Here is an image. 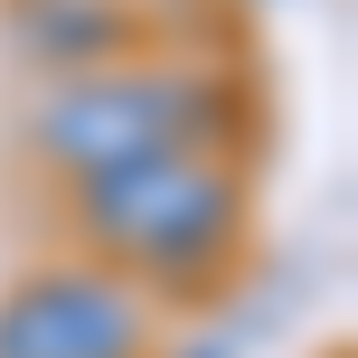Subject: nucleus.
<instances>
[{"instance_id":"obj_4","label":"nucleus","mask_w":358,"mask_h":358,"mask_svg":"<svg viewBox=\"0 0 358 358\" xmlns=\"http://www.w3.org/2000/svg\"><path fill=\"white\" fill-rule=\"evenodd\" d=\"M10 38L38 57V66L76 76V66H113V57L142 38V19H132V0H19Z\"/></svg>"},{"instance_id":"obj_3","label":"nucleus","mask_w":358,"mask_h":358,"mask_svg":"<svg viewBox=\"0 0 358 358\" xmlns=\"http://www.w3.org/2000/svg\"><path fill=\"white\" fill-rule=\"evenodd\" d=\"M0 358H151V302L113 264H48L0 302Z\"/></svg>"},{"instance_id":"obj_1","label":"nucleus","mask_w":358,"mask_h":358,"mask_svg":"<svg viewBox=\"0 0 358 358\" xmlns=\"http://www.w3.org/2000/svg\"><path fill=\"white\" fill-rule=\"evenodd\" d=\"M76 227L94 264L151 292H208L245 245V179L227 151H151V161L76 179Z\"/></svg>"},{"instance_id":"obj_2","label":"nucleus","mask_w":358,"mask_h":358,"mask_svg":"<svg viewBox=\"0 0 358 358\" xmlns=\"http://www.w3.org/2000/svg\"><path fill=\"white\" fill-rule=\"evenodd\" d=\"M236 132H245V85L217 66H170V57L76 66L38 104V151L66 179L151 161V151H236Z\"/></svg>"}]
</instances>
